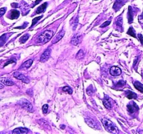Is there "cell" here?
Here are the masks:
<instances>
[{
    "mask_svg": "<svg viewBox=\"0 0 143 134\" xmlns=\"http://www.w3.org/2000/svg\"><path fill=\"white\" fill-rule=\"evenodd\" d=\"M101 122L103 125L104 126L105 129L110 133L112 134H118L119 131L117 129V127L111 121H110L107 119L103 118L101 120Z\"/></svg>",
    "mask_w": 143,
    "mask_h": 134,
    "instance_id": "1",
    "label": "cell"
},
{
    "mask_svg": "<svg viewBox=\"0 0 143 134\" xmlns=\"http://www.w3.org/2000/svg\"><path fill=\"white\" fill-rule=\"evenodd\" d=\"M53 32L50 30H46L41 35H40L38 38V43H46L47 42L50 41L52 37H53Z\"/></svg>",
    "mask_w": 143,
    "mask_h": 134,
    "instance_id": "2",
    "label": "cell"
},
{
    "mask_svg": "<svg viewBox=\"0 0 143 134\" xmlns=\"http://www.w3.org/2000/svg\"><path fill=\"white\" fill-rule=\"evenodd\" d=\"M18 104L20 105L22 108H24L25 110H27L29 112H32L33 111V106L32 105V103L30 102L27 101V99L25 98H23V99H20L18 102Z\"/></svg>",
    "mask_w": 143,
    "mask_h": 134,
    "instance_id": "3",
    "label": "cell"
},
{
    "mask_svg": "<svg viewBox=\"0 0 143 134\" xmlns=\"http://www.w3.org/2000/svg\"><path fill=\"white\" fill-rule=\"evenodd\" d=\"M84 120H85V122L87 123V124L89 126H90L91 128H92V129H97L98 128V126L97 122H96V121L94 120V119H92V118L86 117V118L84 119Z\"/></svg>",
    "mask_w": 143,
    "mask_h": 134,
    "instance_id": "4",
    "label": "cell"
},
{
    "mask_svg": "<svg viewBox=\"0 0 143 134\" xmlns=\"http://www.w3.org/2000/svg\"><path fill=\"white\" fill-rule=\"evenodd\" d=\"M13 75V77H15V78L18 79L19 80H21L22 82H23L24 83H29V79L25 75H24L23 74L20 73L19 72H14Z\"/></svg>",
    "mask_w": 143,
    "mask_h": 134,
    "instance_id": "5",
    "label": "cell"
},
{
    "mask_svg": "<svg viewBox=\"0 0 143 134\" xmlns=\"http://www.w3.org/2000/svg\"><path fill=\"white\" fill-rule=\"evenodd\" d=\"M51 54V50L50 48L47 49L46 50L44 51V52L42 54L41 57V59H40V61L41 62H45L46 61L48 60V59L50 58V56Z\"/></svg>",
    "mask_w": 143,
    "mask_h": 134,
    "instance_id": "6",
    "label": "cell"
},
{
    "mask_svg": "<svg viewBox=\"0 0 143 134\" xmlns=\"http://www.w3.org/2000/svg\"><path fill=\"white\" fill-rule=\"evenodd\" d=\"M110 73L112 76H118L121 73V71L117 66H112L110 69Z\"/></svg>",
    "mask_w": 143,
    "mask_h": 134,
    "instance_id": "7",
    "label": "cell"
},
{
    "mask_svg": "<svg viewBox=\"0 0 143 134\" xmlns=\"http://www.w3.org/2000/svg\"><path fill=\"white\" fill-rule=\"evenodd\" d=\"M127 110L130 114H133L135 112L138 110L139 108L135 103H133V104H129L127 106Z\"/></svg>",
    "mask_w": 143,
    "mask_h": 134,
    "instance_id": "8",
    "label": "cell"
},
{
    "mask_svg": "<svg viewBox=\"0 0 143 134\" xmlns=\"http://www.w3.org/2000/svg\"><path fill=\"white\" fill-rule=\"evenodd\" d=\"M81 38H82V36H81V35H80V34H76V35H75V36L72 38L71 43V44L73 45V46H77V45H78L79 43H80V41H81Z\"/></svg>",
    "mask_w": 143,
    "mask_h": 134,
    "instance_id": "9",
    "label": "cell"
},
{
    "mask_svg": "<svg viewBox=\"0 0 143 134\" xmlns=\"http://www.w3.org/2000/svg\"><path fill=\"white\" fill-rule=\"evenodd\" d=\"M28 129L26 128H17L14 129L12 133L15 134H27L28 133Z\"/></svg>",
    "mask_w": 143,
    "mask_h": 134,
    "instance_id": "10",
    "label": "cell"
},
{
    "mask_svg": "<svg viewBox=\"0 0 143 134\" xmlns=\"http://www.w3.org/2000/svg\"><path fill=\"white\" fill-rule=\"evenodd\" d=\"M0 81L2 83V84H4V85H6V86H12L14 84L12 80H11L10 79L7 78H1L0 79Z\"/></svg>",
    "mask_w": 143,
    "mask_h": 134,
    "instance_id": "11",
    "label": "cell"
},
{
    "mask_svg": "<svg viewBox=\"0 0 143 134\" xmlns=\"http://www.w3.org/2000/svg\"><path fill=\"white\" fill-rule=\"evenodd\" d=\"M64 30H62V31H61L57 36L55 37V38L52 40V43H57L58 41H60V40L63 38V37L64 36Z\"/></svg>",
    "mask_w": 143,
    "mask_h": 134,
    "instance_id": "12",
    "label": "cell"
},
{
    "mask_svg": "<svg viewBox=\"0 0 143 134\" xmlns=\"http://www.w3.org/2000/svg\"><path fill=\"white\" fill-rule=\"evenodd\" d=\"M124 4L125 2H122V0H117L115 2V4H114L113 9L115 10V11H118Z\"/></svg>",
    "mask_w": 143,
    "mask_h": 134,
    "instance_id": "13",
    "label": "cell"
},
{
    "mask_svg": "<svg viewBox=\"0 0 143 134\" xmlns=\"http://www.w3.org/2000/svg\"><path fill=\"white\" fill-rule=\"evenodd\" d=\"M128 19H129V23H132L133 20V12L132 11V7L130 6L129 7V11H128Z\"/></svg>",
    "mask_w": 143,
    "mask_h": 134,
    "instance_id": "14",
    "label": "cell"
},
{
    "mask_svg": "<svg viewBox=\"0 0 143 134\" xmlns=\"http://www.w3.org/2000/svg\"><path fill=\"white\" fill-rule=\"evenodd\" d=\"M20 15V12L18 10H12L11 11V15H10V18L13 20L17 19Z\"/></svg>",
    "mask_w": 143,
    "mask_h": 134,
    "instance_id": "15",
    "label": "cell"
},
{
    "mask_svg": "<svg viewBox=\"0 0 143 134\" xmlns=\"http://www.w3.org/2000/svg\"><path fill=\"white\" fill-rule=\"evenodd\" d=\"M126 97L128 98L129 99H135L137 98V94L135 93L130 91V90L126 91Z\"/></svg>",
    "mask_w": 143,
    "mask_h": 134,
    "instance_id": "16",
    "label": "cell"
},
{
    "mask_svg": "<svg viewBox=\"0 0 143 134\" xmlns=\"http://www.w3.org/2000/svg\"><path fill=\"white\" fill-rule=\"evenodd\" d=\"M10 36V34H4L3 35H1L0 37V46H3L7 38H9V37Z\"/></svg>",
    "mask_w": 143,
    "mask_h": 134,
    "instance_id": "17",
    "label": "cell"
},
{
    "mask_svg": "<svg viewBox=\"0 0 143 134\" xmlns=\"http://www.w3.org/2000/svg\"><path fill=\"white\" fill-rule=\"evenodd\" d=\"M134 87H135L136 89H138L140 92L143 93V85L139 81H135L134 82Z\"/></svg>",
    "mask_w": 143,
    "mask_h": 134,
    "instance_id": "18",
    "label": "cell"
},
{
    "mask_svg": "<svg viewBox=\"0 0 143 134\" xmlns=\"http://www.w3.org/2000/svg\"><path fill=\"white\" fill-rule=\"evenodd\" d=\"M47 5H48V3L47 2H45L44 4H43L42 5H41L40 6H38V8L36 9V13H41L43 12H44V11L46 10L47 7Z\"/></svg>",
    "mask_w": 143,
    "mask_h": 134,
    "instance_id": "19",
    "label": "cell"
},
{
    "mask_svg": "<svg viewBox=\"0 0 143 134\" xmlns=\"http://www.w3.org/2000/svg\"><path fill=\"white\" fill-rule=\"evenodd\" d=\"M33 64V60H29L24 61L23 64L20 66V69H23V68H26V69H28L29 68L32 64Z\"/></svg>",
    "mask_w": 143,
    "mask_h": 134,
    "instance_id": "20",
    "label": "cell"
},
{
    "mask_svg": "<svg viewBox=\"0 0 143 134\" xmlns=\"http://www.w3.org/2000/svg\"><path fill=\"white\" fill-rule=\"evenodd\" d=\"M115 23H116V24H117L118 27H122L123 20H122V17H121V15H120V16H119L116 19Z\"/></svg>",
    "mask_w": 143,
    "mask_h": 134,
    "instance_id": "21",
    "label": "cell"
},
{
    "mask_svg": "<svg viewBox=\"0 0 143 134\" xmlns=\"http://www.w3.org/2000/svg\"><path fill=\"white\" fill-rule=\"evenodd\" d=\"M103 103L104 106L106 107L107 109H111L112 105H111V103L110 102V101H108L107 99H104L103 101Z\"/></svg>",
    "mask_w": 143,
    "mask_h": 134,
    "instance_id": "22",
    "label": "cell"
},
{
    "mask_svg": "<svg viewBox=\"0 0 143 134\" xmlns=\"http://www.w3.org/2000/svg\"><path fill=\"white\" fill-rule=\"evenodd\" d=\"M127 34L130 35V36H131V37H134V38H136V34H135V30L133 29V28L132 27H131L129 29V30H128V32H127Z\"/></svg>",
    "mask_w": 143,
    "mask_h": 134,
    "instance_id": "23",
    "label": "cell"
},
{
    "mask_svg": "<svg viewBox=\"0 0 143 134\" xmlns=\"http://www.w3.org/2000/svg\"><path fill=\"white\" fill-rule=\"evenodd\" d=\"M84 56V51L83 50H80L78 51V52L77 53V56H76V58L78 60H81L83 59Z\"/></svg>",
    "mask_w": 143,
    "mask_h": 134,
    "instance_id": "24",
    "label": "cell"
},
{
    "mask_svg": "<svg viewBox=\"0 0 143 134\" xmlns=\"http://www.w3.org/2000/svg\"><path fill=\"white\" fill-rule=\"evenodd\" d=\"M62 91L64 92L68 93V94H71L73 93V91H72L71 88L70 87H69V86L64 87L62 88Z\"/></svg>",
    "mask_w": 143,
    "mask_h": 134,
    "instance_id": "25",
    "label": "cell"
},
{
    "mask_svg": "<svg viewBox=\"0 0 143 134\" xmlns=\"http://www.w3.org/2000/svg\"><path fill=\"white\" fill-rule=\"evenodd\" d=\"M29 37V36L28 34L24 35L23 37H22L20 38V43H24L28 40Z\"/></svg>",
    "mask_w": 143,
    "mask_h": 134,
    "instance_id": "26",
    "label": "cell"
},
{
    "mask_svg": "<svg viewBox=\"0 0 143 134\" xmlns=\"http://www.w3.org/2000/svg\"><path fill=\"white\" fill-rule=\"evenodd\" d=\"M42 17L43 16H39V17H36V18H34L33 19V20H32V25H31V28L33 26H34L37 23V22L39 20H41V19L42 18Z\"/></svg>",
    "mask_w": 143,
    "mask_h": 134,
    "instance_id": "27",
    "label": "cell"
},
{
    "mask_svg": "<svg viewBox=\"0 0 143 134\" xmlns=\"http://www.w3.org/2000/svg\"><path fill=\"white\" fill-rule=\"evenodd\" d=\"M6 11V8H1L0 9V18L2 17Z\"/></svg>",
    "mask_w": 143,
    "mask_h": 134,
    "instance_id": "28",
    "label": "cell"
},
{
    "mask_svg": "<svg viewBox=\"0 0 143 134\" xmlns=\"http://www.w3.org/2000/svg\"><path fill=\"white\" fill-rule=\"evenodd\" d=\"M125 84H126V82L124 81V80H120L119 81L117 84V87H123L124 85H125Z\"/></svg>",
    "mask_w": 143,
    "mask_h": 134,
    "instance_id": "29",
    "label": "cell"
},
{
    "mask_svg": "<svg viewBox=\"0 0 143 134\" xmlns=\"http://www.w3.org/2000/svg\"><path fill=\"white\" fill-rule=\"evenodd\" d=\"M48 106L47 104L43 105V113L46 114L47 112H48Z\"/></svg>",
    "mask_w": 143,
    "mask_h": 134,
    "instance_id": "30",
    "label": "cell"
},
{
    "mask_svg": "<svg viewBox=\"0 0 143 134\" xmlns=\"http://www.w3.org/2000/svg\"><path fill=\"white\" fill-rule=\"evenodd\" d=\"M138 21L140 24H143V12L138 17Z\"/></svg>",
    "mask_w": 143,
    "mask_h": 134,
    "instance_id": "31",
    "label": "cell"
},
{
    "mask_svg": "<svg viewBox=\"0 0 143 134\" xmlns=\"http://www.w3.org/2000/svg\"><path fill=\"white\" fill-rule=\"evenodd\" d=\"M138 38L139 40H140V43H141V44L143 46V35L141 34H138Z\"/></svg>",
    "mask_w": 143,
    "mask_h": 134,
    "instance_id": "32",
    "label": "cell"
},
{
    "mask_svg": "<svg viewBox=\"0 0 143 134\" xmlns=\"http://www.w3.org/2000/svg\"><path fill=\"white\" fill-rule=\"evenodd\" d=\"M87 93L89 95H92V94L94 93V90L93 89H90V87H88L87 90Z\"/></svg>",
    "mask_w": 143,
    "mask_h": 134,
    "instance_id": "33",
    "label": "cell"
},
{
    "mask_svg": "<svg viewBox=\"0 0 143 134\" xmlns=\"http://www.w3.org/2000/svg\"><path fill=\"white\" fill-rule=\"evenodd\" d=\"M110 21H107V22H106V23H104L102 24L101 26V27H106V26H107V25H109L110 24Z\"/></svg>",
    "mask_w": 143,
    "mask_h": 134,
    "instance_id": "34",
    "label": "cell"
},
{
    "mask_svg": "<svg viewBox=\"0 0 143 134\" xmlns=\"http://www.w3.org/2000/svg\"><path fill=\"white\" fill-rule=\"evenodd\" d=\"M11 63H15V60H9V61H7L6 64H4V66H6L7 65H9V64H11Z\"/></svg>",
    "mask_w": 143,
    "mask_h": 134,
    "instance_id": "35",
    "label": "cell"
},
{
    "mask_svg": "<svg viewBox=\"0 0 143 134\" xmlns=\"http://www.w3.org/2000/svg\"><path fill=\"white\" fill-rule=\"evenodd\" d=\"M11 6H12V7H13V8H18V7H19V4H16V3H13V4H11Z\"/></svg>",
    "mask_w": 143,
    "mask_h": 134,
    "instance_id": "36",
    "label": "cell"
},
{
    "mask_svg": "<svg viewBox=\"0 0 143 134\" xmlns=\"http://www.w3.org/2000/svg\"><path fill=\"white\" fill-rule=\"evenodd\" d=\"M41 0H37L35 2V5H36L37 4H38V3H39V2H41Z\"/></svg>",
    "mask_w": 143,
    "mask_h": 134,
    "instance_id": "37",
    "label": "cell"
},
{
    "mask_svg": "<svg viewBox=\"0 0 143 134\" xmlns=\"http://www.w3.org/2000/svg\"><path fill=\"white\" fill-rule=\"evenodd\" d=\"M3 87H4V85H3L2 84L0 83V89H2Z\"/></svg>",
    "mask_w": 143,
    "mask_h": 134,
    "instance_id": "38",
    "label": "cell"
},
{
    "mask_svg": "<svg viewBox=\"0 0 143 134\" xmlns=\"http://www.w3.org/2000/svg\"><path fill=\"white\" fill-rule=\"evenodd\" d=\"M142 75H143V74H142Z\"/></svg>",
    "mask_w": 143,
    "mask_h": 134,
    "instance_id": "39",
    "label": "cell"
}]
</instances>
